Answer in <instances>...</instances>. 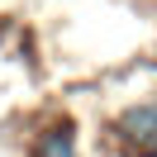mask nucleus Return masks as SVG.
Here are the masks:
<instances>
[{"mask_svg": "<svg viewBox=\"0 0 157 157\" xmlns=\"http://www.w3.org/2000/svg\"><path fill=\"white\" fill-rule=\"evenodd\" d=\"M119 138L133 147L138 157L157 152V105H133L119 114Z\"/></svg>", "mask_w": 157, "mask_h": 157, "instance_id": "obj_1", "label": "nucleus"}, {"mask_svg": "<svg viewBox=\"0 0 157 157\" xmlns=\"http://www.w3.org/2000/svg\"><path fill=\"white\" fill-rule=\"evenodd\" d=\"M33 157H76V143H71V128H48V133L38 138V147H33Z\"/></svg>", "mask_w": 157, "mask_h": 157, "instance_id": "obj_2", "label": "nucleus"}]
</instances>
